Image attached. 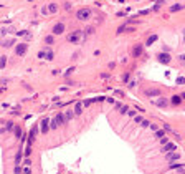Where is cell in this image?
<instances>
[{"instance_id":"obj_1","label":"cell","mask_w":185,"mask_h":174,"mask_svg":"<svg viewBox=\"0 0 185 174\" xmlns=\"http://www.w3.org/2000/svg\"><path fill=\"white\" fill-rule=\"evenodd\" d=\"M91 15H93V10H91V8H79L78 12H76V18H78L79 22H84V20H88Z\"/></svg>"},{"instance_id":"obj_2","label":"cell","mask_w":185,"mask_h":174,"mask_svg":"<svg viewBox=\"0 0 185 174\" xmlns=\"http://www.w3.org/2000/svg\"><path fill=\"white\" fill-rule=\"evenodd\" d=\"M83 38V32H79V30H76V32L66 35V40L69 41V43H79V40Z\"/></svg>"},{"instance_id":"obj_3","label":"cell","mask_w":185,"mask_h":174,"mask_svg":"<svg viewBox=\"0 0 185 174\" xmlns=\"http://www.w3.org/2000/svg\"><path fill=\"white\" fill-rule=\"evenodd\" d=\"M157 60H159L160 63L167 65V63H170V61H172V58H170V55L167 53V51H164V53H157Z\"/></svg>"},{"instance_id":"obj_4","label":"cell","mask_w":185,"mask_h":174,"mask_svg":"<svg viewBox=\"0 0 185 174\" xmlns=\"http://www.w3.org/2000/svg\"><path fill=\"white\" fill-rule=\"evenodd\" d=\"M27 50H28V47H27L25 43H18V45L15 47V53L18 55V57H23V55L27 53Z\"/></svg>"},{"instance_id":"obj_5","label":"cell","mask_w":185,"mask_h":174,"mask_svg":"<svg viewBox=\"0 0 185 174\" xmlns=\"http://www.w3.org/2000/svg\"><path fill=\"white\" fill-rule=\"evenodd\" d=\"M65 30H66L65 23H63V22H58L56 25L53 27V35H61V33H65Z\"/></svg>"},{"instance_id":"obj_6","label":"cell","mask_w":185,"mask_h":174,"mask_svg":"<svg viewBox=\"0 0 185 174\" xmlns=\"http://www.w3.org/2000/svg\"><path fill=\"white\" fill-rule=\"evenodd\" d=\"M154 104L159 108H167L169 106V100L167 98H157V100H154Z\"/></svg>"},{"instance_id":"obj_7","label":"cell","mask_w":185,"mask_h":174,"mask_svg":"<svg viewBox=\"0 0 185 174\" xmlns=\"http://www.w3.org/2000/svg\"><path fill=\"white\" fill-rule=\"evenodd\" d=\"M50 123H51V119L43 118V121H41V133H48V129H50Z\"/></svg>"},{"instance_id":"obj_8","label":"cell","mask_w":185,"mask_h":174,"mask_svg":"<svg viewBox=\"0 0 185 174\" xmlns=\"http://www.w3.org/2000/svg\"><path fill=\"white\" fill-rule=\"evenodd\" d=\"M36 133H38V126H33L31 131H30V136H28V146L33 144V139H35V136H36Z\"/></svg>"},{"instance_id":"obj_9","label":"cell","mask_w":185,"mask_h":174,"mask_svg":"<svg viewBox=\"0 0 185 174\" xmlns=\"http://www.w3.org/2000/svg\"><path fill=\"white\" fill-rule=\"evenodd\" d=\"M159 95H160V90H159V88L145 90V96H159Z\"/></svg>"},{"instance_id":"obj_10","label":"cell","mask_w":185,"mask_h":174,"mask_svg":"<svg viewBox=\"0 0 185 174\" xmlns=\"http://www.w3.org/2000/svg\"><path fill=\"white\" fill-rule=\"evenodd\" d=\"M55 119H56V123L60 124V126H63V124L66 123V118H65V113H58L56 116H55Z\"/></svg>"},{"instance_id":"obj_11","label":"cell","mask_w":185,"mask_h":174,"mask_svg":"<svg viewBox=\"0 0 185 174\" xmlns=\"http://www.w3.org/2000/svg\"><path fill=\"white\" fill-rule=\"evenodd\" d=\"M162 151L164 153H172V151H175V144H174V143H167L165 146H162Z\"/></svg>"},{"instance_id":"obj_12","label":"cell","mask_w":185,"mask_h":174,"mask_svg":"<svg viewBox=\"0 0 185 174\" xmlns=\"http://www.w3.org/2000/svg\"><path fill=\"white\" fill-rule=\"evenodd\" d=\"M167 159H169L170 162H174V161H177V159H180V154H179V153H175V151H172V153L167 154Z\"/></svg>"},{"instance_id":"obj_13","label":"cell","mask_w":185,"mask_h":174,"mask_svg":"<svg viewBox=\"0 0 185 174\" xmlns=\"http://www.w3.org/2000/svg\"><path fill=\"white\" fill-rule=\"evenodd\" d=\"M142 50H144L142 45H135V47L132 48V57H139V55L142 53Z\"/></svg>"},{"instance_id":"obj_14","label":"cell","mask_w":185,"mask_h":174,"mask_svg":"<svg viewBox=\"0 0 185 174\" xmlns=\"http://www.w3.org/2000/svg\"><path fill=\"white\" fill-rule=\"evenodd\" d=\"M13 32H15V27H2L0 35H8V33H13Z\"/></svg>"},{"instance_id":"obj_15","label":"cell","mask_w":185,"mask_h":174,"mask_svg":"<svg viewBox=\"0 0 185 174\" xmlns=\"http://www.w3.org/2000/svg\"><path fill=\"white\" fill-rule=\"evenodd\" d=\"M157 38H159V35H151V37L147 38V41H145V47H151L154 41H157Z\"/></svg>"},{"instance_id":"obj_16","label":"cell","mask_w":185,"mask_h":174,"mask_svg":"<svg viewBox=\"0 0 185 174\" xmlns=\"http://www.w3.org/2000/svg\"><path fill=\"white\" fill-rule=\"evenodd\" d=\"M182 8H185L183 5H180V3H175V5L170 7V13H175V12H180Z\"/></svg>"},{"instance_id":"obj_17","label":"cell","mask_w":185,"mask_h":174,"mask_svg":"<svg viewBox=\"0 0 185 174\" xmlns=\"http://www.w3.org/2000/svg\"><path fill=\"white\" fill-rule=\"evenodd\" d=\"M170 101H172L174 106H177V104H180V103H182V96L175 95V96H172V100H170Z\"/></svg>"},{"instance_id":"obj_18","label":"cell","mask_w":185,"mask_h":174,"mask_svg":"<svg viewBox=\"0 0 185 174\" xmlns=\"http://www.w3.org/2000/svg\"><path fill=\"white\" fill-rule=\"evenodd\" d=\"M13 45H15V40H3L2 41V47H5V48H8V47H13Z\"/></svg>"},{"instance_id":"obj_19","label":"cell","mask_w":185,"mask_h":174,"mask_svg":"<svg viewBox=\"0 0 185 174\" xmlns=\"http://www.w3.org/2000/svg\"><path fill=\"white\" fill-rule=\"evenodd\" d=\"M75 113L78 114V116L83 113V104H81V103H76V106H75Z\"/></svg>"},{"instance_id":"obj_20","label":"cell","mask_w":185,"mask_h":174,"mask_svg":"<svg viewBox=\"0 0 185 174\" xmlns=\"http://www.w3.org/2000/svg\"><path fill=\"white\" fill-rule=\"evenodd\" d=\"M48 10H50V13L58 12V5H56V3H50V5H48Z\"/></svg>"},{"instance_id":"obj_21","label":"cell","mask_w":185,"mask_h":174,"mask_svg":"<svg viewBox=\"0 0 185 174\" xmlns=\"http://www.w3.org/2000/svg\"><path fill=\"white\" fill-rule=\"evenodd\" d=\"M75 111H66V113H65V118H66V121H69V119H71V118L73 116H75Z\"/></svg>"},{"instance_id":"obj_22","label":"cell","mask_w":185,"mask_h":174,"mask_svg":"<svg viewBox=\"0 0 185 174\" xmlns=\"http://www.w3.org/2000/svg\"><path fill=\"white\" fill-rule=\"evenodd\" d=\"M5 65H7V57L2 55V57H0V68H5Z\"/></svg>"},{"instance_id":"obj_23","label":"cell","mask_w":185,"mask_h":174,"mask_svg":"<svg viewBox=\"0 0 185 174\" xmlns=\"http://www.w3.org/2000/svg\"><path fill=\"white\" fill-rule=\"evenodd\" d=\"M53 57H55V53L50 50V48H48V51H46V60H48V61H50V60H53Z\"/></svg>"},{"instance_id":"obj_24","label":"cell","mask_w":185,"mask_h":174,"mask_svg":"<svg viewBox=\"0 0 185 174\" xmlns=\"http://www.w3.org/2000/svg\"><path fill=\"white\" fill-rule=\"evenodd\" d=\"M45 41H46V43H48V45H51V43H53V41H55V38H53V35H48V37H46V38H45Z\"/></svg>"},{"instance_id":"obj_25","label":"cell","mask_w":185,"mask_h":174,"mask_svg":"<svg viewBox=\"0 0 185 174\" xmlns=\"http://www.w3.org/2000/svg\"><path fill=\"white\" fill-rule=\"evenodd\" d=\"M58 126H60V124H58V123H56V119L53 118V119H51V123H50V128H53V129H56Z\"/></svg>"},{"instance_id":"obj_26","label":"cell","mask_w":185,"mask_h":174,"mask_svg":"<svg viewBox=\"0 0 185 174\" xmlns=\"http://www.w3.org/2000/svg\"><path fill=\"white\" fill-rule=\"evenodd\" d=\"M15 136L22 138V129H20V126H15Z\"/></svg>"},{"instance_id":"obj_27","label":"cell","mask_w":185,"mask_h":174,"mask_svg":"<svg viewBox=\"0 0 185 174\" xmlns=\"http://www.w3.org/2000/svg\"><path fill=\"white\" fill-rule=\"evenodd\" d=\"M75 70H76V67H71V68H68V70L65 71V76H69V75H71L73 71H75Z\"/></svg>"},{"instance_id":"obj_28","label":"cell","mask_w":185,"mask_h":174,"mask_svg":"<svg viewBox=\"0 0 185 174\" xmlns=\"http://www.w3.org/2000/svg\"><path fill=\"white\" fill-rule=\"evenodd\" d=\"M155 136L159 138V139H162V138H164V131H162V129H157V131H155Z\"/></svg>"},{"instance_id":"obj_29","label":"cell","mask_w":185,"mask_h":174,"mask_svg":"<svg viewBox=\"0 0 185 174\" xmlns=\"http://www.w3.org/2000/svg\"><path fill=\"white\" fill-rule=\"evenodd\" d=\"M141 124H142V128H149V126H151V123H149L147 119H142V123H141Z\"/></svg>"},{"instance_id":"obj_30","label":"cell","mask_w":185,"mask_h":174,"mask_svg":"<svg viewBox=\"0 0 185 174\" xmlns=\"http://www.w3.org/2000/svg\"><path fill=\"white\" fill-rule=\"evenodd\" d=\"M180 168H183V166L182 164H174V162L170 164V169H180Z\"/></svg>"},{"instance_id":"obj_31","label":"cell","mask_w":185,"mask_h":174,"mask_svg":"<svg viewBox=\"0 0 185 174\" xmlns=\"http://www.w3.org/2000/svg\"><path fill=\"white\" fill-rule=\"evenodd\" d=\"M177 83H179V85H183V83H185V78H183V76H179V78H177Z\"/></svg>"},{"instance_id":"obj_32","label":"cell","mask_w":185,"mask_h":174,"mask_svg":"<svg viewBox=\"0 0 185 174\" xmlns=\"http://www.w3.org/2000/svg\"><path fill=\"white\" fill-rule=\"evenodd\" d=\"M93 32H94V28H93V27H88V28H86V32H84V33H86V35H91Z\"/></svg>"},{"instance_id":"obj_33","label":"cell","mask_w":185,"mask_h":174,"mask_svg":"<svg viewBox=\"0 0 185 174\" xmlns=\"http://www.w3.org/2000/svg\"><path fill=\"white\" fill-rule=\"evenodd\" d=\"M38 58H46V51H38Z\"/></svg>"},{"instance_id":"obj_34","label":"cell","mask_w":185,"mask_h":174,"mask_svg":"<svg viewBox=\"0 0 185 174\" xmlns=\"http://www.w3.org/2000/svg\"><path fill=\"white\" fill-rule=\"evenodd\" d=\"M167 143H169V139H167V138H162V139H160V144H162V146H165Z\"/></svg>"},{"instance_id":"obj_35","label":"cell","mask_w":185,"mask_h":174,"mask_svg":"<svg viewBox=\"0 0 185 174\" xmlns=\"http://www.w3.org/2000/svg\"><path fill=\"white\" fill-rule=\"evenodd\" d=\"M20 159H22V153H18V154H17V158H15V162H17V164L20 162Z\"/></svg>"},{"instance_id":"obj_36","label":"cell","mask_w":185,"mask_h":174,"mask_svg":"<svg viewBox=\"0 0 185 174\" xmlns=\"http://www.w3.org/2000/svg\"><path fill=\"white\" fill-rule=\"evenodd\" d=\"M121 113H129V110H127V106H122V108H121Z\"/></svg>"},{"instance_id":"obj_37","label":"cell","mask_w":185,"mask_h":174,"mask_svg":"<svg viewBox=\"0 0 185 174\" xmlns=\"http://www.w3.org/2000/svg\"><path fill=\"white\" fill-rule=\"evenodd\" d=\"M122 80H124V81H129V73H124V76H122Z\"/></svg>"},{"instance_id":"obj_38","label":"cell","mask_w":185,"mask_h":174,"mask_svg":"<svg viewBox=\"0 0 185 174\" xmlns=\"http://www.w3.org/2000/svg\"><path fill=\"white\" fill-rule=\"evenodd\" d=\"M65 10H71V3H65Z\"/></svg>"},{"instance_id":"obj_39","label":"cell","mask_w":185,"mask_h":174,"mask_svg":"<svg viewBox=\"0 0 185 174\" xmlns=\"http://www.w3.org/2000/svg\"><path fill=\"white\" fill-rule=\"evenodd\" d=\"M135 123H142V116H135Z\"/></svg>"},{"instance_id":"obj_40","label":"cell","mask_w":185,"mask_h":174,"mask_svg":"<svg viewBox=\"0 0 185 174\" xmlns=\"http://www.w3.org/2000/svg\"><path fill=\"white\" fill-rule=\"evenodd\" d=\"M91 101H93V100H86V101L83 103V104H84V106H89V104H91Z\"/></svg>"},{"instance_id":"obj_41","label":"cell","mask_w":185,"mask_h":174,"mask_svg":"<svg viewBox=\"0 0 185 174\" xmlns=\"http://www.w3.org/2000/svg\"><path fill=\"white\" fill-rule=\"evenodd\" d=\"M23 174H30V168H27V166H25V169H23Z\"/></svg>"},{"instance_id":"obj_42","label":"cell","mask_w":185,"mask_h":174,"mask_svg":"<svg viewBox=\"0 0 185 174\" xmlns=\"http://www.w3.org/2000/svg\"><path fill=\"white\" fill-rule=\"evenodd\" d=\"M30 151H31V149H30V146H28V148H27V151H25V156H30Z\"/></svg>"},{"instance_id":"obj_43","label":"cell","mask_w":185,"mask_h":174,"mask_svg":"<svg viewBox=\"0 0 185 174\" xmlns=\"http://www.w3.org/2000/svg\"><path fill=\"white\" fill-rule=\"evenodd\" d=\"M179 58H180V60H182V61H185V55H180Z\"/></svg>"},{"instance_id":"obj_44","label":"cell","mask_w":185,"mask_h":174,"mask_svg":"<svg viewBox=\"0 0 185 174\" xmlns=\"http://www.w3.org/2000/svg\"><path fill=\"white\" fill-rule=\"evenodd\" d=\"M182 98H183V100H185V93H183V95H182Z\"/></svg>"},{"instance_id":"obj_45","label":"cell","mask_w":185,"mask_h":174,"mask_svg":"<svg viewBox=\"0 0 185 174\" xmlns=\"http://www.w3.org/2000/svg\"><path fill=\"white\" fill-rule=\"evenodd\" d=\"M183 35H185V28H183Z\"/></svg>"}]
</instances>
